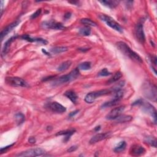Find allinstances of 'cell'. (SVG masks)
<instances>
[{
  "label": "cell",
  "instance_id": "6da1fadb",
  "mask_svg": "<svg viewBox=\"0 0 157 157\" xmlns=\"http://www.w3.org/2000/svg\"><path fill=\"white\" fill-rule=\"evenodd\" d=\"M117 49L122 52L123 54L127 56L132 60H134L139 63L143 62L141 57L136 53L134 52L128 45L123 41H119L116 44Z\"/></svg>",
  "mask_w": 157,
  "mask_h": 157
},
{
  "label": "cell",
  "instance_id": "ac0fdd59",
  "mask_svg": "<svg viewBox=\"0 0 157 157\" xmlns=\"http://www.w3.org/2000/svg\"><path fill=\"white\" fill-rule=\"evenodd\" d=\"M17 38V36H13L12 38H10L9 39H8L4 45V47L3 48V50H2V55L3 56H5L9 50L10 49V46L11 44V43L13 42Z\"/></svg>",
  "mask_w": 157,
  "mask_h": 157
},
{
  "label": "cell",
  "instance_id": "484cf974",
  "mask_svg": "<svg viewBox=\"0 0 157 157\" xmlns=\"http://www.w3.org/2000/svg\"><path fill=\"white\" fill-rule=\"evenodd\" d=\"M122 77V73L120 71H117L116 72V74L114 75L108 82V84H111L114 82L118 81Z\"/></svg>",
  "mask_w": 157,
  "mask_h": 157
},
{
  "label": "cell",
  "instance_id": "4316f807",
  "mask_svg": "<svg viewBox=\"0 0 157 157\" xmlns=\"http://www.w3.org/2000/svg\"><path fill=\"white\" fill-rule=\"evenodd\" d=\"M144 142L149 144L150 145L152 146V147L156 148V139L155 137L153 136H147L145 138Z\"/></svg>",
  "mask_w": 157,
  "mask_h": 157
},
{
  "label": "cell",
  "instance_id": "ba28073f",
  "mask_svg": "<svg viewBox=\"0 0 157 157\" xmlns=\"http://www.w3.org/2000/svg\"><path fill=\"white\" fill-rule=\"evenodd\" d=\"M46 153V150L42 148H35L28 149L26 151L21 152L17 155V156H38L44 155Z\"/></svg>",
  "mask_w": 157,
  "mask_h": 157
},
{
  "label": "cell",
  "instance_id": "60d3db41",
  "mask_svg": "<svg viewBox=\"0 0 157 157\" xmlns=\"http://www.w3.org/2000/svg\"><path fill=\"white\" fill-rule=\"evenodd\" d=\"M42 51H43V53H44V54H46L47 55H50V54H49V53H48L47 52H46V50H44V49H42Z\"/></svg>",
  "mask_w": 157,
  "mask_h": 157
},
{
  "label": "cell",
  "instance_id": "9a60e30c",
  "mask_svg": "<svg viewBox=\"0 0 157 157\" xmlns=\"http://www.w3.org/2000/svg\"><path fill=\"white\" fill-rule=\"evenodd\" d=\"M111 133H98L96 134L95 136H94L93 138L90 141V144H93L97 143L98 142H100L104 139H106L110 136Z\"/></svg>",
  "mask_w": 157,
  "mask_h": 157
},
{
  "label": "cell",
  "instance_id": "5b68a950",
  "mask_svg": "<svg viewBox=\"0 0 157 157\" xmlns=\"http://www.w3.org/2000/svg\"><path fill=\"white\" fill-rule=\"evenodd\" d=\"M112 90H101L98 91H92L89 93L85 97V101L87 103L91 104L94 101H95L98 98L102 97V96H105L108 95L109 94L111 93Z\"/></svg>",
  "mask_w": 157,
  "mask_h": 157
},
{
  "label": "cell",
  "instance_id": "74e56055",
  "mask_svg": "<svg viewBox=\"0 0 157 157\" xmlns=\"http://www.w3.org/2000/svg\"><path fill=\"white\" fill-rule=\"evenodd\" d=\"M71 14L70 13H66L65 14L64 17H65V19H68V18H69L71 17Z\"/></svg>",
  "mask_w": 157,
  "mask_h": 157
},
{
  "label": "cell",
  "instance_id": "cb8c5ba5",
  "mask_svg": "<svg viewBox=\"0 0 157 157\" xmlns=\"http://www.w3.org/2000/svg\"><path fill=\"white\" fill-rule=\"evenodd\" d=\"M68 50V47L62 46V47H55L54 48H52L50 51L52 54H58L63 53V52H65Z\"/></svg>",
  "mask_w": 157,
  "mask_h": 157
},
{
  "label": "cell",
  "instance_id": "9c48e42d",
  "mask_svg": "<svg viewBox=\"0 0 157 157\" xmlns=\"http://www.w3.org/2000/svg\"><path fill=\"white\" fill-rule=\"evenodd\" d=\"M134 35L136 39L141 44H144L145 41V36L144 31L143 24L138 22L134 28Z\"/></svg>",
  "mask_w": 157,
  "mask_h": 157
},
{
  "label": "cell",
  "instance_id": "2e32d148",
  "mask_svg": "<svg viewBox=\"0 0 157 157\" xmlns=\"http://www.w3.org/2000/svg\"><path fill=\"white\" fill-rule=\"evenodd\" d=\"M22 38L24 40L29 42V43H34V42H35V43H39L40 44H43L44 45H46L48 43V42L46 40L43 38H33L29 36L28 35H23L22 36Z\"/></svg>",
  "mask_w": 157,
  "mask_h": 157
},
{
  "label": "cell",
  "instance_id": "4fadbf2b",
  "mask_svg": "<svg viewBox=\"0 0 157 157\" xmlns=\"http://www.w3.org/2000/svg\"><path fill=\"white\" fill-rule=\"evenodd\" d=\"M145 152V149L139 144H134L133 145L130 149V154L132 156H141L144 155Z\"/></svg>",
  "mask_w": 157,
  "mask_h": 157
},
{
  "label": "cell",
  "instance_id": "30bf717a",
  "mask_svg": "<svg viewBox=\"0 0 157 157\" xmlns=\"http://www.w3.org/2000/svg\"><path fill=\"white\" fill-rule=\"evenodd\" d=\"M42 27L47 29H53L57 30H63L66 27L60 22H56L55 20H51L50 21H46L42 24Z\"/></svg>",
  "mask_w": 157,
  "mask_h": 157
},
{
  "label": "cell",
  "instance_id": "f546056e",
  "mask_svg": "<svg viewBox=\"0 0 157 157\" xmlns=\"http://www.w3.org/2000/svg\"><path fill=\"white\" fill-rule=\"evenodd\" d=\"M15 119L18 125L22 124L25 120V117L24 115L22 113H20V112L15 114Z\"/></svg>",
  "mask_w": 157,
  "mask_h": 157
},
{
  "label": "cell",
  "instance_id": "4dcf8cb0",
  "mask_svg": "<svg viewBox=\"0 0 157 157\" xmlns=\"http://www.w3.org/2000/svg\"><path fill=\"white\" fill-rule=\"evenodd\" d=\"M91 68V63L89 61H85L83 62L82 63H80L78 69L79 70H83V71H87L90 69Z\"/></svg>",
  "mask_w": 157,
  "mask_h": 157
},
{
  "label": "cell",
  "instance_id": "d590c367",
  "mask_svg": "<svg viewBox=\"0 0 157 157\" xmlns=\"http://www.w3.org/2000/svg\"><path fill=\"white\" fill-rule=\"evenodd\" d=\"M28 142L30 144H35L36 142V140L35 138H34V137H29L28 139Z\"/></svg>",
  "mask_w": 157,
  "mask_h": 157
},
{
  "label": "cell",
  "instance_id": "44dd1931",
  "mask_svg": "<svg viewBox=\"0 0 157 157\" xmlns=\"http://www.w3.org/2000/svg\"><path fill=\"white\" fill-rule=\"evenodd\" d=\"M72 65V61L70 60L68 61H66L63 63H62L57 68V70L59 72H63L65 71L66 70H68L71 66Z\"/></svg>",
  "mask_w": 157,
  "mask_h": 157
},
{
  "label": "cell",
  "instance_id": "8992f818",
  "mask_svg": "<svg viewBox=\"0 0 157 157\" xmlns=\"http://www.w3.org/2000/svg\"><path fill=\"white\" fill-rule=\"evenodd\" d=\"M99 17L102 21L105 22L107 24V25H108L113 29L116 30L120 33L123 32V28L121 27V25L119 24H118L116 21L111 17L108 16L106 14H100Z\"/></svg>",
  "mask_w": 157,
  "mask_h": 157
},
{
  "label": "cell",
  "instance_id": "ab89813d",
  "mask_svg": "<svg viewBox=\"0 0 157 157\" xmlns=\"http://www.w3.org/2000/svg\"><path fill=\"white\" fill-rule=\"evenodd\" d=\"M100 129H101V126H98V127L95 128V131H98L100 130Z\"/></svg>",
  "mask_w": 157,
  "mask_h": 157
},
{
  "label": "cell",
  "instance_id": "7402d4cb",
  "mask_svg": "<svg viewBox=\"0 0 157 157\" xmlns=\"http://www.w3.org/2000/svg\"><path fill=\"white\" fill-rule=\"evenodd\" d=\"M120 101V100H119L118 98H114L113 100H112L108 102H106L105 103H104L101 106V108L104 109V108H110V107H113L114 106H116Z\"/></svg>",
  "mask_w": 157,
  "mask_h": 157
},
{
  "label": "cell",
  "instance_id": "83f0119b",
  "mask_svg": "<svg viewBox=\"0 0 157 157\" xmlns=\"http://www.w3.org/2000/svg\"><path fill=\"white\" fill-rule=\"evenodd\" d=\"M79 33L80 35L88 36L91 35V28L89 27H85L80 28Z\"/></svg>",
  "mask_w": 157,
  "mask_h": 157
},
{
  "label": "cell",
  "instance_id": "d4e9b609",
  "mask_svg": "<svg viewBox=\"0 0 157 157\" xmlns=\"http://www.w3.org/2000/svg\"><path fill=\"white\" fill-rule=\"evenodd\" d=\"M127 143L125 141H121L118 144V145L114 148V152L116 153H120L124 151L126 149Z\"/></svg>",
  "mask_w": 157,
  "mask_h": 157
},
{
  "label": "cell",
  "instance_id": "ffe728a7",
  "mask_svg": "<svg viewBox=\"0 0 157 157\" xmlns=\"http://www.w3.org/2000/svg\"><path fill=\"white\" fill-rule=\"evenodd\" d=\"M100 3L104 6H106L108 7L113 9V8H115L116 7H117L119 5L120 1L109 0V1H100Z\"/></svg>",
  "mask_w": 157,
  "mask_h": 157
},
{
  "label": "cell",
  "instance_id": "e575fe53",
  "mask_svg": "<svg viewBox=\"0 0 157 157\" xmlns=\"http://www.w3.org/2000/svg\"><path fill=\"white\" fill-rule=\"evenodd\" d=\"M77 149V145H72L68 149L67 152L71 153V152H73L76 151Z\"/></svg>",
  "mask_w": 157,
  "mask_h": 157
},
{
  "label": "cell",
  "instance_id": "7a4b0ae2",
  "mask_svg": "<svg viewBox=\"0 0 157 157\" xmlns=\"http://www.w3.org/2000/svg\"><path fill=\"white\" fill-rule=\"evenodd\" d=\"M140 105L142 107L143 111L145 113L149 114L153 118L154 123H156V111L155 108L148 102H146L141 99L136 101L132 104V106Z\"/></svg>",
  "mask_w": 157,
  "mask_h": 157
},
{
  "label": "cell",
  "instance_id": "d6986e66",
  "mask_svg": "<svg viewBox=\"0 0 157 157\" xmlns=\"http://www.w3.org/2000/svg\"><path fill=\"white\" fill-rule=\"evenodd\" d=\"M65 96L70 100L73 103H76L77 100V94L72 90H68L65 93Z\"/></svg>",
  "mask_w": 157,
  "mask_h": 157
},
{
  "label": "cell",
  "instance_id": "8fae6325",
  "mask_svg": "<svg viewBox=\"0 0 157 157\" xmlns=\"http://www.w3.org/2000/svg\"><path fill=\"white\" fill-rule=\"evenodd\" d=\"M125 109V106H121L118 108L113 109L111 110L109 113L106 116V119L108 120H116L118 117H119L122 113L124 111Z\"/></svg>",
  "mask_w": 157,
  "mask_h": 157
},
{
  "label": "cell",
  "instance_id": "f1b7e54d",
  "mask_svg": "<svg viewBox=\"0 0 157 157\" xmlns=\"http://www.w3.org/2000/svg\"><path fill=\"white\" fill-rule=\"evenodd\" d=\"M81 24L85 25L87 27H97V24L89 18H82L80 20Z\"/></svg>",
  "mask_w": 157,
  "mask_h": 157
},
{
  "label": "cell",
  "instance_id": "e0dca14e",
  "mask_svg": "<svg viewBox=\"0 0 157 157\" xmlns=\"http://www.w3.org/2000/svg\"><path fill=\"white\" fill-rule=\"evenodd\" d=\"M76 132L75 130H65L58 132L56 134V136H65V138L64 139L65 142H67L69 140L70 137Z\"/></svg>",
  "mask_w": 157,
  "mask_h": 157
},
{
  "label": "cell",
  "instance_id": "8d00e7d4",
  "mask_svg": "<svg viewBox=\"0 0 157 157\" xmlns=\"http://www.w3.org/2000/svg\"><path fill=\"white\" fill-rule=\"evenodd\" d=\"M79 112V110H76V111H74V112H71V113L69 114V116L70 117H73V116H74L75 115H76Z\"/></svg>",
  "mask_w": 157,
  "mask_h": 157
},
{
  "label": "cell",
  "instance_id": "3957f363",
  "mask_svg": "<svg viewBox=\"0 0 157 157\" xmlns=\"http://www.w3.org/2000/svg\"><path fill=\"white\" fill-rule=\"evenodd\" d=\"M142 92L145 97L152 101H156V87L150 82L144 83L142 87Z\"/></svg>",
  "mask_w": 157,
  "mask_h": 157
},
{
  "label": "cell",
  "instance_id": "1f68e13d",
  "mask_svg": "<svg viewBox=\"0 0 157 157\" xmlns=\"http://www.w3.org/2000/svg\"><path fill=\"white\" fill-rule=\"evenodd\" d=\"M111 72H109L107 68H104L102 70H101L98 73V76H102V77H106L111 75Z\"/></svg>",
  "mask_w": 157,
  "mask_h": 157
},
{
  "label": "cell",
  "instance_id": "5bb4252c",
  "mask_svg": "<svg viewBox=\"0 0 157 157\" xmlns=\"http://www.w3.org/2000/svg\"><path fill=\"white\" fill-rule=\"evenodd\" d=\"M20 22V21L16 20V21H15V22H14L13 23L9 24L4 29H3L2 31L1 32V34H0V36H1V39L3 41V38L6 36H7L10 32V31H12L14 28H15L16 27H17Z\"/></svg>",
  "mask_w": 157,
  "mask_h": 157
},
{
  "label": "cell",
  "instance_id": "7c38bea8",
  "mask_svg": "<svg viewBox=\"0 0 157 157\" xmlns=\"http://www.w3.org/2000/svg\"><path fill=\"white\" fill-rule=\"evenodd\" d=\"M48 108L50 111L55 113H63L66 111L65 107L57 102H50Z\"/></svg>",
  "mask_w": 157,
  "mask_h": 157
},
{
  "label": "cell",
  "instance_id": "52a82bcc",
  "mask_svg": "<svg viewBox=\"0 0 157 157\" xmlns=\"http://www.w3.org/2000/svg\"><path fill=\"white\" fill-rule=\"evenodd\" d=\"M6 82L8 85L18 87H28V83L22 78L18 77H9L6 79Z\"/></svg>",
  "mask_w": 157,
  "mask_h": 157
},
{
  "label": "cell",
  "instance_id": "603a6c76",
  "mask_svg": "<svg viewBox=\"0 0 157 157\" xmlns=\"http://www.w3.org/2000/svg\"><path fill=\"white\" fill-rule=\"evenodd\" d=\"M133 120V117L131 116H126V115H123V116H120L118 117L116 120L117 123H127L130 122Z\"/></svg>",
  "mask_w": 157,
  "mask_h": 157
},
{
  "label": "cell",
  "instance_id": "277c9868",
  "mask_svg": "<svg viewBox=\"0 0 157 157\" xmlns=\"http://www.w3.org/2000/svg\"><path fill=\"white\" fill-rule=\"evenodd\" d=\"M80 75L79 69L78 68H76L74 70H72L69 74L61 76L58 79H55L54 82V86H58L63 84V83H67L68 82H71L73 80L76 79Z\"/></svg>",
  "mask_w": 157,
  "mask_h": 157
},
{
  "label": "cell",
  "instance_id": "d6a6232c",
  "mask_svg": "<svg viewBox=\"0 0 157 157\" xmlns=\"http://www.w3.org/2000/svg\"><path fill=\"white\" fill-rule=\"evenodd\" d=\"M41 12H42V9H38L35 13H33L32 15H31L30 18L31 19H35V18H37L38 17H39L40 15V14H41Z\"/></svg>",
  "mask_w": 157,
  "mask_h": 157
},
{
  "label": "cell",
  "instance_id": "836d02e7",
  "mask_svg": "<svg viewBox=\"0 0 157 157\" xmlns=\"http://www.w3.org/2000/svg\"><path fill=\"white\" fill-rule=\"evenodd\" d=\"M14 145V144H10V145H8V146H6V147H3V148H1V154H2V153H4V152H6L9 148H10V147H13V146Z\"/></svg>",
  "mask_w": 157,
  "mask_h": 157
},
{
  "label": "cell",
  "instance_id": "f35d334b",
  "mask_svg": "<svg viewBox=\"0 0 157 157\" xmlns=\"http://www.w3.org/2000/svg\"><path fill=\"white\" fill-rule=\"evenodd\" d=\"M78 50H80V51H81V52H85L88 51L89 50V49H88V48H79V49H78Z\"/></svg>",
  "mask_w": 157,
  "mask_h": 157
}]
</instances>
